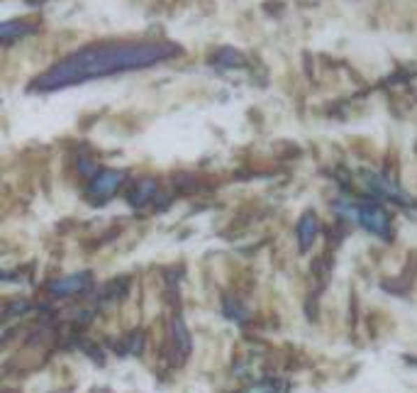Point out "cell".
<instances>
[{"label":"cell","instance_id":"6da1fadb","mask_svg":"<svg viewBox=\"0 0 417 393\" xmlns=\"http://www.w3.org/2000/svg\"><path fill=\"white\" fill-rule=\"evenodd\" d=\"M176 47L163 42L154 44H120V47H101L73 54L71 59L57 64L49 73L39 78V88H66L71 83L91 81V78L110 76L117 71L144 69L168 59Z\"/></svg>","mask_w":417,"mask_h":393},{"label":"cell","instance_id":"7a4b0ae2","mask_svg":"<svg viewBox=\"0 0 417 393\" xmlns=\"http://www.w3.org/2000/svg\"><path fill=\"white\" fill-rule=\"evenodd\" d=\"M342 213H349L346 217H354V220H359L361 225L366 227L369 232H374V235L379 237H386L388 235V217L383 215V210H379V208H344L339 206Z\"/></svg>","mask_w":417,"mask_h":393},{"label":"cell","instance_id":"3957f363","mask_svg":"<svg viewBox=\"0 0 417 393\" xmlns=\"http://www.w3.org/2000/svg\"><path fill=\"white\" fill-rule=\"evenodd\" d=\"M120 181H122L120 173H103V176H98V181L93 183V191L96 193H110Z\"/></svg>","mask_w":417,"mask_h":393},{"label":"cell","instance_id":"277c9868","mask_svg":"<svg viewBox=\"0 0 417 393\" xmlns=\"http://www.w3.org/2000/svg\"><path fill=\"white\" fill-rule=\"evenodd\" d=\"M86 286V276H71V278H64V281L54 283V291L57 293H71L78 291V288Z\"/></svg>","mask_w":417,"mask_h":393},{"label":"cell","instance_id":"5b68a950","mask_svg":"<svg viewBox=\"0 0 417 393\" xmlns=\"http://www.w3.org/2000/svg\"><path fill=\"white\" fill-rule=\"evenodd\" d=\"M315 230H317V225H315V220H312V217H305V220L300 222V242H302V250H307V247H310V242L315 240Z\"/></svg>","mask_w":417,"mask_h":393},{"label":"cell","instance_id":"8992f818","mask_svg":"<svg viewBox=\"0 0 417 393\" xmlns=\"http://www.w3.org/2000/svg\"><path fill=\"white\" fill-rule=\"evenodd\" d=\"M247 393H274V384H266V386H256V389L247 391Z\"/></svg>","mask_w":417,"mask_h":393}]
</instances>
